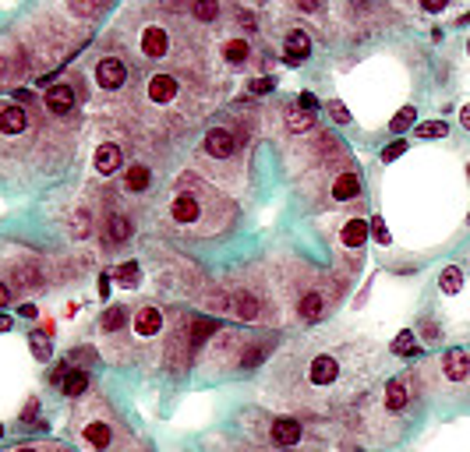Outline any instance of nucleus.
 Listing matches in <instances>:
<instances>
[{"label":"nucleus","instance_id":"obj_1","mask_svg":"<svg viewBox=\"0 0 470 452\" xmlns=\"http://www.w3.org/2000/svg\"><path fill=\"white\" fill-rule=\"evenodd\" d=\"M138 53L145 61H167L174 53V28L163 18H149L138 28Z\"/></svg>","mask_w":470,"mask_h":452},{"label":"nucleus","instance_id":"obj_2","mask_svg":"<svg viewBox=\"0 0 470 452\" xmlns=\"http://www.w3.org/2000/svg\"><path fill=\"white\" fill-rule=\"evenodd\" d=\"M167 216H170V223L174 226H181V230H194L198 223H205V194H198V191H177L174 198H170V205H167Z\"/></svg>","mask_w":470,"mask_h":452},{"label":"nucleus","instance_id":"obj_3","mask_svg":"<svg viewBox=\"0 0 470 452\" xmlns=\"http://www.w3.org/2000/svg\"><path fill=\"white\" fill-rule=\"evenodd\" d=\"M343 382V361L336 354H315L308 361V385L325 392V389H336Z\"/></svg>","mask_w":470,"mask_h":452},{"label":"nucleus","instance_id":"obj_4","mask_svg":"<svg viewBox=\"0 0 470 452\" xmlns=\"http://www.w3.org/2000/svg\"><path fill=\"white\" fill-rule=\"evenodd\" d=\"M237 135L230 131V127H212V131H205V138H202V152L209 156V159H234L237 156Z\"/></svg>","mask_w":470,"mask_h":452},{"label":"nucleus","instance_id":"obj_5","mask_svg":"<svg viewBox=\"0 0 470 452\" xmlns=\"http://www.w3.org/2000/svg\"><path fill=\"white\" fill-rule=\"evenodd\" d=\"M95 85L103 92H120L127 85V64L120 57H113V53L99 57V64H95Z\"/></svg>","mask_w":470,"mask_h":452},{"label":"nucleus","instance_id":"obj_6","mask_svg":"<svg viewBox=\"0 0 470 452\" xmlns=\"http://www.w3.org/2000/svg\"><path fill=\"white\" fill-rule=\"evenodd\" d=\"M43 103H46V110H50L53 117L71 113V110H75V103H78L75 85H71V82H53V85L46 89V95H43Z\"/></svg>","mask_w":470,"mask_h":452},{"label":"nucleus","instance_id":"obj_7","mask_svg":"<svg viewBox=\"0 0 470 452\" xmlns=\"http://www.w3.org/2000/svg\"><path fill=\"white\" fill-rule=\"evenodd\" d=\"M131 329H135V336H142V340L160 336V332H163V311H160L156 304L138 308V311L131 315Z\"/></svg>","mask_w":470,"mask_h":452},{"label":"nucleus","instance_id":"obj_8","mask_svg":"<svg viewBox=\"0 0 470 452\" xmlns=\"http://www.w3.org/2000/svg\"><path fill=\"white\" fill-rule=\"evenodd\" d=\"M177 92H181V85H177L174 75H152V78L145 82V99H149L152 106H170V103L177 99Z\"/></svg>","mask_w":470,"mask_h":452},{"label":"nucleus","instance_id":"obj_9","mask_svg":"<svg viewBox=\"0 0 470 452\" xmlns=\"http://www.w3.org/2000/svg\"><path fill=\"white\" fill-rule=\"evenodd\" d=\"M325 311H329V297L322 290L311 286L297 297V318L301 322H318V318H325Z\"/></svg>","mask_w":470,"mask_h":452},{"label":"nucleus","instance_id":"obj_10","mask_svg":"<svg viewBox=\"0 0 470 452\" xmlns=\"http://www.w3.org/2000/svg\"><path fill=\"white\" fill-rule=\"evenodd\" d=\"M93 167H95V174H99V177H113V174L124 167V149H120L117 142H103V145L95 149Z\"/></svg>","mask_w":470,"mask_h":452},{"label":"nucleus","instance_id":"obj_11","mask_svg":"<svg viewBox=\"0 0 470 452\" xmlns=\"http://www.w3.org/2000/svg\"><path fill=\"white\" fill-rule=\"evenodd\" d=\"M269 438H273V446H280V449H297L301 438H304V428H301L297 421H290V417H276L273 428H269Z\"/></svg>","mask_w":470,"mask_h":452},{"label":"nucleus","instance_id":"obj_12","mask_svg":"<svg viewBox=\"0 0 470 452\" xmlns=\"http://www.w3.org/2000/svg\"><path fill=\"white\" fill-rule=\"evenodd\" d=\"M311 57V36L304 28H290L286 39H283V61L286 64H301Z\"/></svg>","mask_w":470,"mask_h":452},{"label":"nucleus","instance_id":"obj_13","mask_svg":"<svg viewBox=\"0 0 470 452\" xmlns=\"http://www.w3.org/2000/svg\"><path fill=\"white\" fill-rule=\"evenodd\" d=\"M219 57H223L226 68H244L251 61V43L244 36H230V39L219 43Z\"/></svg>","mask_w":470,"mask_h":452},{"label":"nucleus","instance_id":"obj_14","mask_svg":"<svg viewBox=\"0 0 470 452\" xmlns=\"http://www.w3.org/2000/svg\"><path fill=\"white\" fill-rule=\"evenodd\" d=\"M131 233H135V226H131V219H127L124 212L106 216V230H103V237H106V244H110V248L127 244V241H131Z\"/></svg>","mask_w":470,"mask_h":452},{"label":"nucleus","instance_id":"obj_15","mask_svg":"<svg viewBox=\"0 0 470 452\" xmlns=\"http://www.w3.org/2000/svg\"><path fill=\"white\" fill-rule=\"evenodd\" d=\"M365 241H368V223H365L361 216H350V219L340 226V244H343L347 251H361Z\"/></svg>","mask_w":470,"mask_h":452},{"label":"nucleus","instance_id":"obj_16","mask_svg":"<svg viewBox=\"0 0 470 452\" xmlns=\"http://www.w3.org/2000/svg\"><path fill=\"white\" fill-rule=\"evenodd\" d=\"M230 311H234L241 322H258V318H262V300H258V293H251V290H241V293H234V300H230Z\"/></svg>","mask_w":470,"mask_h":452},{"label":"nucleus","instance_id":"obj_17","mask_svg":"<svg viewBox=\"0 0 470 452\" xmlns=\"http://www.w3.org/2000/svg\"><path fill=\"white\" fill-rule=\"evenodd\" d=\"M329 194L336 198V201H354L357 194H361V177L354 174V170H340L333 184H329Z\"/></svg>","mask_w":470,"mask_h":452},{"label":"nucleus","instance_id":"obj_18","mask_svg":"<svg viewBox=\"0 0 470 452\" xmlns=\"http://www.w3.org/2000/svg\"><path fill=\"white\" fill-rule=\"evenodd\" d=\"M82 442H85L93 452H103V449H110L113 431H110V424H106V421H89V424L82 428Z\"/></svg>","mask_w":470,"mask_h":452},{"label":"nucleus","instance_id":"obj_19","mask_svg":"<svg viewBox=\"0 0 470 452\" xmlns=\"http://www.w3.org/2000/svg\"><path fill=\"white\" fill-rule=\"evenodd\" d=\"M25 127H28V113L21 106H4L0 110V135L14 138V135H25Z\"/></svg>","mask_w":470,"mask_h":452},{"label":"nucleus","instance_id":"obj_20","mask_svg":"<svg viewBox=\"0 0 470 452\" xmlns=\"http://www.w3.org/2000/svg\"><path fill=\"white\" fill-rule=\"evenodd\" d=\"M442 374H446L449 382H464L470 374V354L467 350H449V354L442 357Z\"/></svg>","mask_w":470,"mask_h":452},{"label":"nucleus","instance_id":"obj_21","mask_svg":"<svg viewBox=\"0 0 470 452\" xmlns=\"http://www.w3.org/2000/svg\"><path fill=\"white\" fill-rule=\"evenodd\" d=\"M188 11L198 25H216L223 18V0H191Z\"/></svg>","mask_w":470,"mask_h":452},{"label":"nucleus","instance_id":"obj_22","mask_svg":"<svg viewBox=\"0 0 470 452\" xmlns=\"http://www.w3.org/2000/svg\"><path fill=\"white\" fill-rule=\"evenodd\" d=\"M149 184H152V170L145 163H131L124 170V191L127 194H142V191H149Z\"/></svg>","mask_w":470,"mask_h":452},{"label":"nucleus","instance_id":"obj_23","mask_svg":"<svg viewBox=\"0 0 470 452\" xmlns=\"http://www.w3.org/2000/svg\"><path fill=\"white\" fill-rule=\"evenodd\" d=\"M407 399H410V392H407V378H392V382L385 385V410H389V414H403Z\"/></svg>","mask_w":470,"mask_h":452},{"label":"nucleus","instance_id":"obj_24","mask_svg":"<svg viewBox=\"0 0 470 452\" xmlns=\"http://www.w3.org/2000/svg\"><path fill=\"white\" fill-rule=\"evenodd\" d=\"M311 124H315V117H311L308 110H301V106H286V131L304 135V131H311Z\"/></svg>","mask_w":470,"mask_h":452},{"label":"nucleus","instance_id":"obj_25","mask_svg":"<svg viewBox=\"0 0 470 452\" xmlns=\"http://www.w3.org/2000/svg\"><path fill=\"white\" fill-rule=\"evenodd\" d=\"M85 389H89V374H85V371H68V374L61 378V392L71 396V399H78Z\"/></svg>","mask_w":470,"mask_h":452},{"label":"nucleus","instance_id":"obj_26","mask_svg":"<svg viewBox=\"0 0 470 452\" xmlns=\"http://www.w3.org/2000/svg\"><path fill=\"white\" fill-rule=\"evenodd\" d=\"M439 286H442V293H460V290H464V269H460V266H449V269H442V275H439Z\"/></svg>","mask_w":470,"mask_h":452},{"label":"nucleus","instance_id":"obj_27","mask_svg":"<svg viewBox=\"0 0 470 452\" xmlns=\"http://www.w3.org/2000/svg\"><path fill=\"white\" fill-rule=\"evenodd\" d=\"M120 286H127V290H135L138 283H142V266L138 262H124L120 269H117V275H113Z\"/></svg>","mask_w":470,"mask_h":452},{"label":"nucleus","instance_id":"obj_28","mask_svg":"<svg viewBox=\"0 0 470 452\" xmlns=\"http://www.w3.org/2000/svg\"><path fill=\"white\" fill-rule=\"evenodd\" d=\"M392 354H400V357H417V340H414L410 329H403V332L392 340Z\"/></svg>","mask_w":470,"mask_h":452},{"label":"nucleus","instance_id":"obj_29","mask_svg":"<svg viewBox=\"0 0 470 452\" xmlns=\"http://www.w3.org/2000/svg\"><path fill=\"white\" fill-rule=\"evenodd\" d=\"M124 318H127V311L113 304V308H106V315H103V322H99V325H103V332H117V329L124 325Z\"/></svg>","mask_w":470,"mask_h":452},{"label":"nucleus","instance_id":"obj_30","mask_svg":"<svg viewBox=\"0 0 470 452\" xmlns=\"http://www.w3.org/2000/svg\"><path fill=\"white\" fill-rule=\"evenodd\" d=\"M103 4H106V0H68V7H71L78 18H95V14L103 11Z\"/></svg>","mask_w":470,"mask_h":452},{"label":"nucleus","instance_id":"obj_31","mask_svg":"<svg viewBox=\"0 0 470 452\" xmlns=\"http://www.w3.org/2000/svg\"><path fill=\"white\" fill-rule=\"evenodd\" d=\"M71 233L75 237H89L93 233V216L82 209V212H75V219H71Z\"/></svg>","mask_w":470,"mask_h":452},{"label":"nucleus","instance_id":"obj_32","mask_svg":"<svg viewBox=\"0 0 470 452\" xmlns=\"http://www.w3.org/2000/svg\"><path fill=\"white\" fill-rule=\"evenodd\" d=\"M417 135H421V138H446L449 127H446L442 120H428V124H417Z\"/></svg>","mask_w":470,"mask_h":452},{"label":"nucleus","instance_id":"obj_33","mask_svg":"<svg viewBox=\"0 0 470 452\" xmlns=\"http://www.w3.org/2000/svg\"><path fill=\"white\" fill-rule=\"evenodd\" d=\"M414 117H417V110H414V106H403V110L392 117V124H389V127H392V131H407V127L414 124Z\"/></svg>","mask_w":470,"mask_h":452},{"label":"nucleus","instance_id":"obj_34","mask_svg":"<svg viewBox=\"0 0 470 452\" xmlns=\"http://www.w3.org/2000/svg\"><path fill=\"white\" fill-rule=\"evenodd\" d=\"M449 4H453V0H414V7H417L421 14H442Z\"/></svg>","mask_w":470,"mask_h":452},{"label":"nucleus","instance_id":"obj_35","mask_svg":"<svg viewBox=\"0 0 470 452\" xmlns=\"http://www.w3.org/2000/svg\"><path fill=\"white\" fill-rule=\"evenodd\" d=\"M28 343H32V354H36L39 361H46V357H50V343H46V336H43V332H32V336H28Z\"/></svg>","mask_w":470,"mask_h":452},{"label":"nucleus","instance_id":"obj_36","mask_svg":"<svg viewBox=\"0 0 470 452\" xmlns=\"http://www.w3.org/2000/svg\"><path fill=\"white\" fill-rule=\"evenodd\" d=\"M329 113H333V120H340V124H347L350 120V113H347V106L340 103V99H329V106H325Z\"/></svg>","mask_w":470,"mask_h":452},{"label":"nucleus","instance_id":"obj_37","mask_svg":"<svg viewBox=\"0 0 470 452\" xmlns=\"http://www.w3.org/2000/svg\"><path fill=\"white\" fill-rule=\"evenodd\" d=\"M403 152H407V142H392V145H385V149H382V159H385V163H392V159H396V156H403Z\"/></svg>","mask_w":470,"mask_h":452},{"label":"nucleus","instance_id":"obj_38","mask_svg":"<svg viewBox=\"0 0 470 452\" xmlns=\"http://www.w3.org/2000/svg\"><path fill=\"white\" fill-rule=\"evenodd\" d=\"M290 7L301 11V14H315V11L322 7V0H290Z\"/></svg>","mask_w":470,"mask_h":452},{"label":"nucleus","instance_id":"obj_39","mask_svg":"<svg viewBox=\"0 0 470 452\" xmlns=\"http://www.w3.org/2000/svg\"><path fill=\"white\" fill-rule=\"evenodd\" d=\"M372 233H375L378 244H389V230H385V223H382V216H375L372 219Z\"/></svg>","mask_w":470,"mask_h":452},{"label":"nucleus","instance_id":"obj_40","mask_svg":"<svg viewBox=\"0 0 470 452\" xmlns=\"http://www.w3.org/2000/svg\"><path fill=\"white\" fill-rule=\"evenodd\" d=\"M297 106H301V110H308V113H315V110H318V99H315L311 92H301V99H297Z\"/></svg>","mask_w":470,"mask_h":452},{"label":"nucleus","instance_id":"obj_41","mask_svg":"<svg viewBox=\"0 0 470 452\" xmlns=\"http://www.w3.org/2000/svg\"><path fill=\"white\" fill-rule=\"evenodd\" d=\"M251 89H255V92H269V89H273V82H269V78H258V82H251Z\"/></svg>","mask_w":470,"mask_h":452},{"label":"nucleus","instance_id":"obj_42","mask_svg":"<svg viewBox=\"0 0 470 452\" xmlns=\"http://www.w3.org/2000/svg\"><path fill=\"white\" fill-rule=\"evenodd\" d=\"M7 300H11V286H7V283H4V279H0V308H4V304H7Z\"/></svg>","mask_w":470,"mask_h":452},{"label":"nucleus","instance_id":"obj_43","mask_svg":"<svg viewBox=\"0 0 470 452\" xmlns=\"http://www.w3.org/2000/svg\"><path fill=\"white\" fill-rule=\"evenodd\" d=\"M460 124H464V127H467V131H470V103H467V106H464V110H460Z\"/></svg>","mask_w":470,"mask_h":452},{"label":"nucleus","instance_id":"obj_44","mask_svg":"<svg viewBox=\"0 0 470 452\" xmlns=\"http://www.w3.org/2000/svg\"><path fill=\"white\" fill-rule=\"evenodd\" d=\"M21 318H36V304H21Z\"/></svg>","mask_w":470,"mask_h":452},{"label":"nucleus","instance_id":"obj_45","mask_svg":"<svg viewBox=\"0 0 470 452\" xmlns=\"http://www.w3.org/2000/svg\"><path fill=\"white\" fill-rule=\"evenodd\" d=\"M7 329H11V318H7V315H0V332H7Z\"/></svg>","mask_w":470,"mask_h":452},{"label":"nucleus","instance_id":"obj_46","mask_svg":"<svg viewBox=\"0 0 470 452\" xmlns=\"http://www.w3.org/2000/svg\"><path fill=\"white\" fill-rule=\"evenodd\" d=\"M18 452H39V449H18Z\"/></svg>","mask_w":470,"mask_h":452},{"label":"nucleus","instance_id":"obj_47","mask_svg":"<svg viewBox=\"0 0 470 452\" xmlns=\"http://www.w3.org/2000/svg\"><path fill=\"white\" fill-rule=\"evenodd\" d=\"M0 438H4V424H0Z\"/></svg>","mask_w":470,"mask_h":452},{"label":"nucleus","instance_id":"obj_48","mask_svg":"<svg viewBox=\"0 0 470 452\" xmlns=\"http://www.w3.org/2000/svg\"><path fill=\"white\" fill-rule=\"evenodd\" d=\"M467 53H470V39H467Z\"/></svg>","mask_w":470,"mask_h":452},{"label":"nucleus","instance_id":"obj_49","mask_svg":"<svg viewBox=\"0 0 470 452\" xmlns=\"http://www.w3.org/2000/svg\"><path fill=\"white\" fill-rule=\"evenodd\" d=\"M467 177H470V167H467Z\"/></svg>","mask_w":470,"mask_h":452},{"label":"nucleus","instance_id":"obj_50","mask_svg":"<svg viewBox=\"0 0 470 452\" xmlns=\"http://www.w3.org/2000/svg\"><path fill=\"white\" fill-rule=\"evenodd\" d=\"M467 223H470V219H467Z\"/></svg>","mask_w":470,"mask_h":452}]
</instances>
